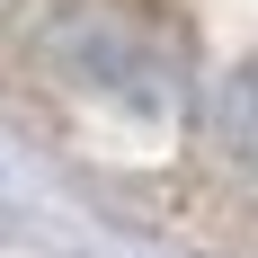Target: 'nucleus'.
<instances>
[{
  "label": "nucleus",
  "mask_w": 258,
  "mask_h": 258,
  "mask_svg": "<svg viewBox=\"0 0 258 258\" xmlns=\"http://www.w3.org/2000/svg\"><path fill=\"white\" fill-rule=\"evenodd\" d=\"M232 143L258 160V72H240V89H232Z\"/></svg>",
  "instance_id": "f257e3e1"
}]
</instances>
